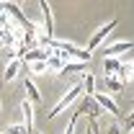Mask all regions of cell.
Wrapping results in <instances>:
<instances>
[{"instance_id": "1", "label": "cell", "mask_w": 134, "mask_h": 134, "mask_svg": "<svg viewBox=\"0 0 134 134\" xmlns=\"http://www.w3.org/2000/svg\"><path fill=\"white\" fill-rule=\"evenodd\" d=\"M80 96H83V88H80V83H70V85H67V90H65V96L57 100V106L52 108L47 116H49V119L59 116V114H62L65 108H70V106H72L75 100H80Z\"/></svg>"}, {"instance_id": "2", "label": "cell", "mask_w": 134, "mask_h": 134, "mask_svg": "<svg viewBox=\"0 0 134 134\" xmlns=\"http://www.w3.org/2000/svg\"><path fill=\"white\" fill-rule=\"evenodd\" d=\"M132 47H134L132 39H119V41H111V44H106V47H103V59H119V57L129 54Z\"/></svg>"}, {"instance_id": "3", "label": "cell", "mask_w": 134, "mask_h": 134, "mask_svg": "<svg viewBox=\"0 0 134 134\" xmlns=\"http://www.w3.org/2000/svg\"><path fill=\"white\" fill-rule=\"evenodd\" d=\"M114 29H116V21H114V18H111L108 23L98 26V29H96V34H93V36L88 39V49H85V52H93V49H98L100 44H103V41L108 39V34L114 31Z\"/></svg>"}, {"instance_id": "4", "label": "cell", "mask_w": 134, "mask_h": 134, "mask_svg": "<svg viewBox=\"0 0 134 134\" xmlns=\"http://www.w3.org/2000/svg\"><path fill=\"white\" fill-rule=\"evenodd\" d=\"M90 98H93V103H96L98 108L108 111L111 116H119V114H121V111H119V106H116V100H114V96H108V93H93Z\"/></svg>"}, {"instance_id": "5", "label": "cell", "mask_w": 134, "mask_h": 134, "mask_svg": "<svg viewBox=\"0 0 134 134\" xmlns=\"http://www.w3.org/2000/svg\"><path fill=\"white\" fill-rule=\"evenodd\" d=\"M21 67H23L21 57H10V59L5 62V67H3V80H5V83H13L18 75H21Z\"/></svg>"}, {"instance_id": "6", "label": "cell", "mask_w": 134, "mask_h": 134, "mask_svg": "<svg viewBox=\"0 0 134 134\" xmlns=\"http://www.w3.org/2000/svg\"><path fill=\"white\" fill-rule=\"evenodd\" d=\"M39 10H41V16H44V34L52 39V34H54V16H52V5H49V3H39Z\"/></svg>"}, {"instance_id": "7", "label": "cell", "mask_w": 134, "mask_h": 134, "mask_svg": "<svg viewBox=\"0 0 134 134\" xmlns=\"http://www.w3.org/2000/svg\"><path fill=\"white\" fill-rule=\"evenodd\" d=\"M77 83H80V88H83V96H93L96 93V77H93V72H83L80 77H77Z\"/></svg>"}, {"instance_id": "8", "label": "cell", "mask_w": 134, "mask_h": 134, "mask_svg": "<svg viewBox=\"0 0 134 134\" xmlns=\"http://www.w3.org/2000/svg\"><path fill=\"white\" fill-rule=\"evenodd\" d=\"M23 88H26V100L29 103H39L41 100V93H39V88H36V83H34L31 77L23 80Z\"/></svg>"}, {"instance_id": "9", "label": "cell", "mask_w": 134, "mask_h": 134, "mask_svg": "<svg viewBox=\"0 0 134 134\" xmlns=\"http://www.w3.org/2000/svg\"><path fill=\"white\" fill-rule=\"evenodd\" d=\"M103 72H106V77H116L119 80L121 62H119V59H103ZM119 83H121V80H119Z\"/></svg>"}, {"instance_id": "10", "label": "cell", "mask_w": 134, "mask_h": 134, "mask_svg": "<svg viewBox=\"0 0 134 134\" xmlns=\"http://www.w3.org/2000/svg\"><path fill=\"white\" fill-rule=\"evenodd\" d=\"M85 65L88 62H77V59H70L62 70V75H77V72H85Z\"/></svg>"}, {"instance_id": "11", "label": "cell", "mask_w": 134, "mask_h": 134, "mask_svg": "<svg viewBox=\"0 0 134 134\" xmlns=\"http://www.w3.org/2000/svg\"><path fill=\"white\" fill-rule=\"evenodd\" d=\"M21 111H23V119H26L23 124H26V126L31 129V126H34V108H31V103H29L26 98L21 100Z\"/></svg>"}, {"instance_id": "12", "label": "cell", "mask_w": 134, "mask_h": 134, "mask_svg": "<svg viewBox=\"0 0 134 134\" xmlns=\"http://www.w3.org/2000/svg\"><path fill=\"white\" fill-rule=\"evenodd\" d=\"M121 88H124V85L119 83L116 77H106V90H103V93H108V96H111V93H119Z\"/></svg>"}, {"instance_id": "13", "label": "cell", "mask_w": 134, "mask_h": 134, "mask_svg": "<svg viewBox=\"0 0 134 134\" xmlns=\"http://www.w3.org/2000/svg\"><path fill=\"white\" fill-rule=\"evenodd\" d=\"M29 70H31V75H47V59H41V62H29Z\"/></svg>"}, {"instance_id": "14", "label": "cell", "mask_w": 134, "mask_h": 134, "mask_svg": "<svg viewBox=\"0 0 134 134\" xmlns=\"http://www.w3.org/2000/svg\"><path fill=\"white\" fill-rule=\"evenodd\" d=\"M5 134H31V129H29L26 124H8Z\"/></svg>"}, {"instance_id": "15", "label": "cell", "mask_w": 134, "mask_h": 134, "mask_svg": "<svg viewBox=\"0 0 134 134\" xmlns=\"http://www.w3.org/2000/svg\"><path fill=\"white\" fill-rule=\"evenodd\" d=\"M77 121H80V114H75V116L67 121V129H65V134H75V126H77Z\"/></svg>"}, {"instance_id": "16", "label": "cell", "mask_w": 134, "mask_h": 134, "mask_svg": "<svg viewBox=\"0 0 134 134\" xmlns=\"http://www.w3.org/2000/svg\"><path fill=\"white\" fill-rule=\"evenodd\" d=\"M85 134H96V126H88V129H85Z\"/></svg>"}, {"instance_id": "17", "label": "cell", "mask_w": 134, "mask_h": 134, "mask_svg": "<svg viewBox=\"0 0 134 134\" xmlns=\"http://www.w3.org/2000/svg\"><path fill=\"white\" fill-rule=\"evenodd\" d=\"M0 111H3V100H0Z\"/></svg>"}, {"instance_id": "18", "label": "cell", "mask_w": 134, "mask_h": 134, "mask_svg": "<svg viewBox=\"0 0 134 134\" xmlns=\"http://www.w3.org/2000/svg\"><path fill=\"white\" fill-rule=\"evenodd\" d=\"M36 134H39V132H36Z\"/></svg>"}]
</instances>
